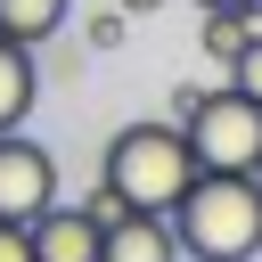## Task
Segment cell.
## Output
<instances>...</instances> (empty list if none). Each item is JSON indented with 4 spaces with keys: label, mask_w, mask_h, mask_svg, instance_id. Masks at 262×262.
<instances>
[{
    "label": "cell",
    "mask_w": 262,
    "mask_h": 262,
    "mask_svg": "<svg viewBox=\"0 0 262 262\" xmlns=\"http://www.w3.org/2000/svg\"><path fill=\"white\" fill-rule=\"evenodd\" d=\"M180 262H254L262 254V180L254 172H196L164 213Z\"/></svg>",
    "instance_id": "cell-1"
},
{
    "label": "cell",
    "mask_w": 262,
    "mask_h": 262,
    "mask_svg": "<svg viewBox=\"0 0 262 262\" xmlns=\"http://www.w3.org/2000/svg\"><path fill=\"white\" fill-rule=\"evenodd\" d=\"M196 180V156H188V131L164 115V123H123L106 139V164H98V188L115 205H139V213H172L180 188Z\"/></svg>",
    "instance_id": "cell-2"
},
{
    "label": "cell",
    "mask_w": 262,
    "mask_h": 262,
    "mask_svg": "<svg viewBox=\"0 0 262 262\" xmlns=\"http://www.w3.org/2000/svg\"><path fill=\"white\" fill-rule=\"evenodd\" d=\"M180 131H188V156H196V172H254V156H262V106L246 98V90H196V106L180 115Z\"/></svg>",
    "instance_id": "cell-3"
},
{
    "label": "cell",
    "mask_w": 262,
    "mask_h": 262,
    "mask_svg": "<svg viewBox=\"0 0 262 262\" xmlns=\"http://www.w3.org/2000/svg\"><path fill=\"white\" fill-rule=\"evenodd\" d=\"M49 196H57V156L41 139L0 131V221H33Z\"/></svg>",
    "instance_id": "cell-4"
},
{
    "label": "cell",
    "mask_w": 262,
    "mask_h": 262,
    "mask_svg": "<svg viewBox=\"0 0 262 262\" xmlns=\"http://www.w3.org/2000/svg\"><path fill=\"white\" fill-rule=\"evenodd\" d=\"M25 237H33V262H98V213L90 205H41L33 221H25Z\"/></svg>",
    "instance_id": "cell-5"
},
{
    "label": "cell",
    "mask_w": 262,
    "mask_h": 262,
    "mask_svg": "<svg viewBox=\"0 0 262 262\" xmlns=\"http://www.w3.org/2000/svg\"><path fill=\"white\" fill-rule=\"evenodd\" d=\"M98 262H180L172 221H164V213H139V205L106 213V221H98Z\"/></svg>",
    "instance_id": "cell-6"
},
{
    "label": "cell",
    "mask_w": 262,
    "mask_h": 262,
    "mask_svg": "<svg viewBox=\"0 0 262 262\" xmlns=\"http://www.w3.org/2000/svg\"><path fill=\"white\" fill-rule=\"evenodd\" d=\"M33 98H41V66H33V49L0 33V131H16V123L33 115Z\"/></svg>",
    "instance_id": "cell-7"
},
{
    "label": "cell",
    "mask_w": 262,
    "mask_h": 262,
    "mask_svg": "<svg viewBox=\"0 0 262 262\" xmlns=\"http://www.w3.org/2000/svg\"><path fill=\"white\" fill-rule=\"evenodd\" d=\"M66 8H74V0H0V33L25 41V49H41V41L66 25Z\"/></svg>",
    "instance_id": "cell-8"
},
{
    "label": "cell",
    "mask_w": 262,
    "mask_h": 262,
    "mask_svg": "<svg viewBox=\"0 0 262 262\" xmlns=\"http://www.w3.org/2000/svg\"><path fill=\"white\" fill-rule=\"evenodd\" d=\"M246 33H254L246 8H205V57H213V66H229V57L246 49Z\"/></svg>",
    "instance_id": "cell-9"
},
{
    "label": "cell",
    "mask_w": 262,
    "mask_h": 262,
    "mask_svg": "<svg viewBox=\"0 0 262 262\" xmlns=\"http://www.w3.org/2000/svg\"><path fill=\"white\" fill-rule=\"evenodd\" d=\"M229 90H246V98L262 106V33H246V49L229 57Z\"/></svg>",
    "instance_id": "cell-10"
},
{
    "label": "cell",
    "mask_w": 262,
    "mask_h": 262,
    "mask_svg": "<svg viewBox=\"0 0 262 262\" xmlns=\"http://www.w3.org/2000/svg\"><path fill=\"white\" fill-rule=\"evenodd\" d=\"M0 262H33V237H25V221H0Z\"/></svg>",
    "instance_id": "cell-11"
},
{
    "label": "cell",
    "mask_w": 262,
    "mask_h": 262,
    "mask_svg": "<svg viewBox=\"0 0 262 262\" xmlns=\"http://www.w3.org/2000/svg\"><path fill=\"white\" fill-rule=\"evenodd\" d=\"M115 8H123V16H147V8H164V0H115Z\"/></svg>",
    "instance_id": "cell-12"
},
{
    "label": "cell",
    "mask_w": 262,
    "mask_h": 262,
    "mask_svg": "<svg viewBox=\"0 0 262 262\" xmlns=\"http://www.w3.org/2000/svg\"><path fill=\"white\" fill-rule=\"evenodd\" d=\"M196 8H262V0H196Z\"/></svg>",
    "instance_id": "cell-13"
},
{
    "label": "cell",
    "mask_w": 262,
    "mask_h": 262,
    "mask_svg": "<svg viewBox=\"0 0 262 262\" xmlns=\"http://www.w3.org/2000/svg\"><path fill=\"white\" fill-rule=\"evenodd\" d=\"M254 180H262V156H254Z\"/></svg>",
    "instance_id": "cell-14"
}]
</instances>
